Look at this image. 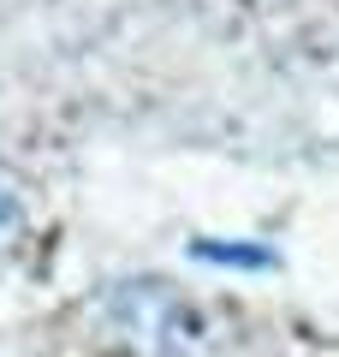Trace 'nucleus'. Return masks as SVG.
<instances>
[{"label": "nucleus", "mask_w": 339, "mask_h": 357, "mask_svg": "<svg viewBox=\"0 0 339 357\" xmlns=\"http://www.w3.org/2000/svg\"><path fill=\"white\" fill-rule=\"evenodd\" d=\"M13 238H18V208L6 203V191H0V256L13 250Z\"/></svg>", "instance_id": "f257e3e1"}]
</instances>
